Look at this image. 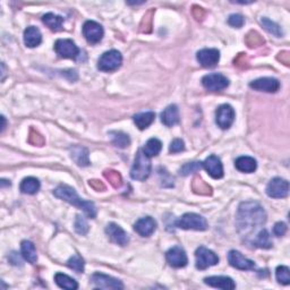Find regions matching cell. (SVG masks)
I'll list each match as a JSON object with an SVG mask.
<instances>
[{
	"label": "cell",
	"mask_w": 290,
	"mask_h": 290,
	"mask_svg": "<svg viewBox=\"0 0 290 290\" xmlns=\"http://www.w3.org/2000/svg\"><path fill=\"white\" fill-rule=\"evenodd\" d=\"M162 149V143L159 141L158 138H150L144 148H143V152L145 153L149 158H152V156H156L161 152Z\"/></svg>",
	"instance_id": "32"
},
{
	"label": "cell",
	"mask_w": 290,
	"mask_h": 290,
	"mask_svg": "<svg viewBox=\"0 0 290 290\" xmlns=\"http://www.w3.org/2000/svg\"><path fill=\"white\" fill-rule=\"evenodd\" d=\"M105 233H107L108 237L110 238L111 241L120 245V246H125V245L128 244L129 237L127 233L121 227H119L118 224L114 222L109 223L107 228H105Z\"/></svg>",
	"instance_id": "17"
},
{
	"label": "cell",
	"mask_w": 290,
	"mask_h": 290,
	"mask_svg": "<svg viewBox=\"0 0 290 290\" xmlns=\"http://www.w3.org/2000/svg\"><path fill=\"white\" fill-rule=\"evenodd\" d=\"M156 229L155 220L151 217L141 218L134 224V230L142 237H150Z\"/></svg>",
	"instance_id": "19"
},
{
	"label": "cell",
	"mask_w": 290,
	"mask_h": 290,
	"mask_svg": "<svg viewBox=\"0 0 290 290\" xmlns=\"http://www.w3.org/2000/svg\"><path fill=\"white\" fill-rule=\"evenodd\" d=\"M103 175L105 177V179L109 180V183H110L115 188H118V187L121 186L122 178L120 173L118 171H116V170H105Z\"/></svg>",
	"instance_id": "38"
},
{
	"label": "cell",
	"mask_w": 290,
	"mask_h": 290,
	"mask_svg": "<svg viewBox=\"0 0 290 290\" xmlns=\"http://www.w3.org/2000/svg\"><path fill=\"white\" fill-rule=\"evenodd\" d=\"M83 34L88 43L97 44L100 42L103 37L104 31L100 24L94 22V20H87L83 25Z\"/></svg>",
	"instance_id": "11"
},
{
	"label": "cell",
	"mask_w": 290,
	"mask_h": 290,
	"mask_svg": "<svg viewBox=\"0 0 290 290\" xmlns=\"http://www.w3.org/2000/svg\"><path fill=\"white\" fill-rule=\"evenodd\" d=\"M29 142L31 144L35 145V146H42L44 145V138L43 136L40 134V133H37L36 131H34V129H31L30 132V135H29Z\"/></svg>",
	"instance_id": "41"
},
{
	"label": "cell",
	"mask_w": 290,
	"mask_h": 290,
	"mask_svg": "<svg viewBox=\"0 0 290 290\" xmlns=\"http://www.w3.org/2000/svg\"><path fill=\"white\" fill-rule=\"evenodd\" d=\"M54 281L59 286L60 288L68 289V290H75L78 288V284L74 280L73 278L68 277L67 274L64 273H56L54 275Z\"/></svg>",
	"instance_id": "30"
},
{
	"label": "cell",
	"mask_w": 290,
	"mask_h": 290,
	"mask_svg": "<svg viewBox=\"0 0 290 290\" xmlns=\"http://www.w3.org/2000/svg\"><path fill=\"white\" fill-rule=\"evenodd\" d=\"M20 250H22V255L27 262L34 264L37 261V254L35 246L32 241L30 240H23L22 245H20Z\"/></svg>",
	"instance_id": "26"
},
{
	"label": "cell",
	"mask_w": 290,
	"mask_h": 290,
	"mask_svg": "<svg viewBox=\"0 0 290 290\" xmlns=\"http://www.w3.org/2000/svg\"><path fill=\"white\" fill-rule=\"evenodd\" d=\"M134 122L137 127L143 131V129L148 128L150 125H152V122L155 119V114L153 111H146V112H139V114L134 116Z\"/></svg>",
	"instance_id": "25"
},
{
	"label": "cell",
	"mask_w": 290,
	"mask_h": 290,
	"mask_svg": "<svg viewBox=\"0 0 290 290\" xmlns=\"http://www.w3.org/2000/svg\"><path fill=\"white\" fill-rule=\"evenodd\" d=\"M235 110L230 104H222L218 108L216 114V121L222 129H228L234 124Z\"/></svg>",
	"instance_id": "12"
},
{
	"label": "cell",
	"mask_w": 290,
	"mask_h": 290,
	"mask_svg": "<svg viewBox=\"0 0 290 290\" xmlns=\"http://www.w3.org/2000/svg\"><path fill=\"white\" fill-rule=\"evenodd\" d=\"M202 84L206 90L211 92H219L228 87L229 80H228L226 76H223L222 74L213 73L205 75V76L202 78Z\"/></svg>",
	"instance_id": "8"
},
{
	"label": "cell",
	"mask_w": 290,
	"mask_h": 290,
	"mask_svg": "<svg viewBox=\"0 0 290 290\" xmlns=\"http://www.w3.org/2000/svg\"><path fill=\"white\" fill-rule=\"evenodd\" d=\"M75 230H76L77 234L82 235V236H84V235L87 234L88 224L84 217L82 216L76 217V221H75Z\"/></svg>",
	"instance_id": "40"
},
{
	"label": "cell",
	"mask_w": 290,
	"mask_h": 290,
	"mask_svg": "<svg viewBox=\"0 0 290 290\" xmlns=\"http://www.w3.org/2000/svg\"><path fill=\"white\" fill-rule=\"evenodd\" d=\"M166 258L169 265H171L172 268H184L188 263L186 252L179 246H173L172 248H170L167 252Z\"/></svg>",
	"instance_id": "14"
},
{
	"label": "cell",
	"mask_w": 290,
	"mask_h": 290,
	"mask_svg": "<svg viewBox=\"0 0 290 290\" xmlns=\"http://www.w3.org/2000/svg\"><path fill=\"white\" fill-rule=\"evenodd\" d=\"M176 227L185 230H206L209 224L204 217L196 213H185L175 222Z\"/></svg>",
	"instance_id": "4"
},
{
	"label": "cell",
	"mask_w": 290,
	"mask_h": 290,
	"mask_svg": "<svg viewBox=\"0 0 290 290\" xmlns=\"http://www.w3.org/2000/svg\"><path fill=\"white\" fill-rule=\"evenodd\" d=\"M250 86L255 91L268 92V93H275L280 90V82L277 78L272 77H261L251 82Z\"/></svg>",
	"instance_id": "13"
},
{
	"label": "cell",
	"mask_w": 290,
	"mask_h": 290,
	"mask_svg": "<svg viewBox=\"0 0 290 290\" xmlns=\"http://www.w3.org/2000/svg\"><path fill=\"white\" fill-rule=\"evenodd\" d=\"M267 222V212L257 202H244L238 207L236 224L240 235L248 236Z\"/></svg>",
	"instance_id": "1"
},
{
	"label": "cell",
	"mask_w": 290,
	"mask_h": 290,
	"mask_svg": "<svg viewBox=\"0 0 290 290\" xmlns=\"http://www.w3.org/2000/svg\"><path fill=\"white\" fill-rule=\"evenodd\" d=\"M197 61L205 68L216 67L220 60V52L218 49H202L196 54Z\"/></svg>",
	"instance_id": "15"
},
{
	"label": "cell",
	"mask_w": 290,
	"mask_h": 290,
	"mask_svg": "<svg viewBox=\"0 0 290 290\" xmlns=\"http://www.w3.org/2000/svg\"><path fill=\"white\" fill-rule=\"evenodd\" d=\"M275 277H277V281L281 285H289L290 284V272L289 268L285 267V265H280L275 270Z\"/></svg>",
	"instance_id": "36"
},
{
	"label": "cell",
	"mask_w": 290,
	"mask_h": 290,
	"mask_svg": "<svg viewBox=\"0 0 290 290\" xmlns=\"http://www.w3.org/2000/svg\"><path fill=\"white\" fill-rule=\"evenodd\" d=\"M253 245L255 247L258 248H264V250H269L273 246V243H272L270 234L268 233L267 229L260 230V233L256 235V238L253 240Z\"/></svg>",
	"instance_id": "29"
},
{
	"label": "cell",
	"mask_w": 290,
	"mask_h": 290,
	"mask_svg": "<svg viewBox=\"0 0 290 290\" xmlns=\"http://www.w3.org/2000/svg\"><path fill=\"white\" fill-rule=\"evenodd\" d=\"M287 224L285 222H277L273 227V234L277 237H282L285 236L286 233H287Z\"/></svg>",
	"instance_id": "44"
},
{
	"label": "cell",
	"mask_w": 290,
	"mask_h": 290,
	"mask_svg": "<svg viewBox=\"0 0 290 290\" xmlns=\"http://www.w3.org/2000/svg\"><path fill=\"white\" fill-rule=\"evenodd\" d=\"M1 67H2V81H3V78H5V65L1 64Z\"/></svg>",
	"instance_id": "49"
},
{
	"label": "cell",
	"mask_w": 290,
	"mask_h": 290,
	"mask_svg": "<svg viewBox=\"0 0 290 290\" xmlns=\"http://www.w3.org/2000/svg\"><path fill=\"white\" fill-rule=\"evenodd\" d=\"M67 265L69 267L71 270L76 271L77 273H82L84 271V260L82 258L80 255H73L69 260L67 262Z\"/></svg>",
	"instance_id": "39"
},
{
	"label": "cell",
	"mask_w": 290,
	"mask_h": 290,
	"mask_svg": "<svg viewBox=\"0 0 290 290\" xmlns=\"http://www.w3.org/2000/svg\"><path fill=\"white\" fill-rule=\"evenodd\" d=\"M185 150V143L183 139L176 138L171 142V144L169 146V151L171 153H179Z\"/></svg>",
	"instance_id": "43"
},
{
	"label": "cell",
	"mask_w": 290,
	"mask_h": 290,
	"mask_svg": "<svg viewBox=\"0 0 290 290\" xmlns=\"http://www.w3.org/2000/svg\"><path fill=\"white\" fill-rule=\"evenodd\" d=\"M53 194L58 199L66 201V202L71 204V205L77 206L78 209L83 210L85 214H86L88 218H91V219H94V218L97 217V207H95L94 203L81 199L73 187L67 185H60L53 190Z\"/></svg>",
	"instance_id": "2"
},
{
	"label": "cell",
	"mask_w": 290,
	"mask_h": 290,
	"mask_svg": "<svg viewBox=\"0 0 290 290\" xmlns=\"http://www.w3.org/2000/svg\"><path fill=\"white\" fill-rule=\"evenodd\" d=\"M203 168L214 179H220L223 177V166L217 155L212 154L206 158L205 161L203 162Z\"/></svg>",
	"instance_id": "18"
},
{
	"label": "cell",
	"mask_w": 290,
	"mask_h": 290,
	"mask_svg": "<svg viewBox=\"0 0 290 290\" xmlns=\"http://www.w3.org/2000/svg\"><path fill=\"white\" fill-rule=\"evenodd\" d=\"M267 194L273 199H284L289 194V183L282 178H273L267 186Z\"/></svg>",
	"instance_id": "10"
},
{
	"label": "cell",
	"mask_w": 290,
	"mask_h": 290,
	"mask_svg": "<svg viewBox=\"0 0 290 290\" xmlns=\"http://www.w3.org/2000/svg\"><path fill=\"white\" fill-rule=\"evenodd\" d=\"M151 160L143 152V150H138L137 154L135 156L134 165H133L131 170L132 178L138 180V182L148 179L150 173H151Z\"/></svg>",
	"instance_id": "3"
},
{
	"label": "cell",
	"mask_w": 290,
	"mask_h": 290,
	"mask_svg": "<svg viewBox=\"0 0 290 290\" xmlns=\"http://www.w3.org/2000/svg\"><path fill=\"white\" fill-rule=\"evenodd\" d=\"M109 135L111 136V142L115 146L119 149H125L131 144V138L127 134L122 132H110Z\"/></svg>",
	"instance_id": "31"
},
{
	"label": "cell",
	"mask_w": 290,
	"mask_h": 290,
	"mask_svg": "<svg viewBox=\"0 0 290 290\" xmlns=\"http://www.w3.org/2000/svg\"><path fill=\"white\" fill-rule=\"evenodd\" d=\"M20 192L24 194H36L40 189V182L34 177H27V178L23 179V182L20 183Z\"/></svg>",
	"instance_id": "28"
},
{
	"label": "cell",
	"mask_w": 290,
	"mask_h": 290,
	"mask_svg": "<svg viewBox=\"0 0 290 290\" xmlns=\"http://www.w3.org/2000/svg\"><path fill=\"white\" fill-rule=\"evenodd\" d=\"M261 24L263 25L264 29L267 30L269 33L273 34L274 36H277V37L284 36V31H282L280 25H278V24L273 22V20L269 19L268 17H262Z\"/></svg>",
	"instance_id": "33"
},
{
	"label": "cell",
	"mask_w": 290,
	"mask_h": 290,
	"mask_svg": "<svg viewBox=\"0 0 290 290\" xmlns=\"http://www.w3.org/2000/svg\"><path fill=\"white\" fill-rule=\"evenodd\" d=\"M245 42L250 48H255L260 47L264 44V39L261 36L260 33L255 32V31H251L250 33L246 35V39H245Z\"/></svg>",
	"instance_id": "35"
},
{
	"label": "cell",
	"mask_w": 290,
	"mask_h": 290,
	"mask_svg": "<svg viewBox=\"0 0 290 290\" xmlns=\"http://www.w3.org/2000/svg\"><path fill=\"white\" fill-rule=\"evenodd\" d=\"M235 167H236V169L239 170L240 172L251 173L256 170L257 162L256 160L252 158V156H239V158L235 161Z\"/></svg>",
	"instance_id": "24"
},
{
	"label": "cell",
	"mask_w": 290,
	"mask_h": 290,
	"mask_svg": "<svg viewBox=\"0 0 290 290\" xmlns=\"http://www.w3.org/2000/svg\"><path fill=\"white\" fill-rule=\"evenodd\" d=\"M42 20L51 31L58 32V31L63 30L64 18L61 16L54 15V14H52V13H48V14H46V15H43Z\"/></svg>",
	"instance_id": "27"
},
{
	"label": "cell",
	"mask_w": 290,
	"mask_h": 290,
	"mask_svg": "<svg viewBox=\"0 0 290 290\" xmlns=\"http://www.w3.org/2000/svg\"><path fill=\"white\" fill-rule=\"evenodd\" d=\"M90 186L92 187V188L98 190V192H103V190L105 189V186L104 184L100 182V180H97V179H93V180H90Z\"/></svg>",
	"instance_id": "45"
},
{
	"label": "cell",
	"mask_w": 290,
	"mask_h": 290,
	"mask_svg": "<svg viewBox=\"0 0 290 290\" xmlns=\"http://www.w3.org/2000/svg\"><path fill=\"white\" fill-rule=\"evenodd\" d=\"M204 282L207 286L213 288H219L224 290H233L236 288V284L233 279L229 277H209L204 279Z\"/></svg>",
	"instance_id": "20"
},
{
	"label": "cell",
	"mask_w": 290,
	"mask_h": 290,
	"mask_svg": "<svg viewBox=\"0 0 290 290\" xmlns=\"http://www.w3.org/2000/svg\"><path fill=\"white\" fill-rule=\"evenodd\" d=\"M228 23H229V25H231L233 27L240 29V27L244 25L245 19L243 16L239 15V14H233V15H230L229 18H228Z\"/></svg>",
	"instance_id": "42"
},
{
	"label": "cell",
	"mask_w": 290,
	"mask_h": 290,
	"mask_svg": "<svg viewBox=\"0 0 290 290\" xmlns=\"http://www.w3.org/2000/svg\"><path fill=\"white\" fill-rule=\"evenodd\" d=\"M196 257V268L199 270H205V269L217 265L219 262L218 255L211 250H207L206 247L201 246L195 252Z\"/></svg>",
	"instance_id": "6"
},
{
	"label": "cell",
	"mask_w": 290,
	"mask_h": 290,
	"mask_svg": "<svg viewBox=\"0 0 290 290\" xmlns=\"http://www.w3.org/2000/svg\"><path fill=\"white\" fill-rule=\"evenodd\" d=\"M6 185H8V186H10V182H8V180H5V179H2L1 180V187L3 188V187H5Z\"/></svg>",
	"instance_id": "47"
},
{
	"label": "cell",
	"mask_w": 290,
	"mask_h": 290,
	"mask_svg": "<svg viewBox=\"0 0 290 290\" xmlns=\"http://www.w3.org/2000/svg\"><path fill=\"white\" fill-rule=\"evenodd\" d=\"M161 121L168 127L175 126L179 122V110L176 104H170L161 114Z\"/></svg>",
	"instance_id": "22"
},
{
	"label": "cell",
	"mask_w": 290,
	"mask_h": 290,
	"mask_svg": "<svg viewBox=\"0 0 290 290\" xmlns=\"http://www.w3.org/2000/svg\"><path fill=\"white\" fill-rule=\"evenodd\" d=\"M1 120H2V126H1V132H3V129L6 127V119L3 116H1Z\"/></svg>",
	"instance_id": "48"
},
{
	"label": "cell",
	"mask_w": 290,
	"mask_h": 290,
	"mask_svg": "<svg viewBox=\"0 0 290 290\" xmlns=\"http://www.w3.org/2000/svg\"><path fill=\"white\" fill-rule=\"evenodd\" d=\"M91 281L97 288L101 289H122L124 285L119 279H116L110 275L97 272L91 277Z\"/></svg>",
	"instance_id": "9"
},
{
	"label": "cell",
	"mask_w": 290,
	"mask_h": 290,
	"mask_svg": "<svg viewBox=\"0 0 290 290\" xmlns=\"http://www.w3.org/2000/svg\"><path fill=\"white\" fill-rule=\"evenodd\" d=\"M228 261L231 267L238 269V270H254L255 263L252 260H248L243 254L238 251H230L228 254Z\"/></svg>",
	"instance_id": "16"
},
{
	"label": "cell",
	"mask_w": 290,
	"mask_h": 290,
	"mask_svg": "<svg viewBox=\"0 0 290 290\" xmlns=\"http://www.w3.org/2000/svg\"><path fill=\"white\" fill-rule=\"evenodd\" d=\"M24 42L26 47L35 48L42 42V34L35 26H29L24 31Z\"/></svg>",
	"instance_id": "21"
},
{
	"label": "cell",
	"mask_w": 290,
	"mask_h": 290,
	"mask_svg": "<svg viewBox=\"0 0 290 290\" xmlns=\"http://www.w3.org/2000/svg\"><path fill=\"white\" fill-rule=\"evenodd\" d=\"M70 156L74 160L75 163L80 167H87L90 165V159H88V151L84 146L75 145L70 149Z\"/></svg>",
	"instance_id": "23"
},
{
	"label": "cell",
	"mask_w": 290,
	"mask_h": 290,
	"mask_svg": "<svg viewBox=\"0 0 290 290\" xmlns=\"http://www.w3.org/2000/svg\"><path fill=\"white\" fill-rule=\"evenodd\" d=\"M54 50L57 54L61 58H67V59H74L80 54V49L75 44L74 41L69 39H59L54 43Z\"/></svg>",
	"instance_id": "7"
},
{
	"label": "cell",
	"mask_w": 290,
	"mask_h": 290,
	"mask_svg": "<svg viewBox=\"0 0 290 290\" xmlns=\"http://www.w3.org/2000/svg\"><path fill=\"white\" fill-rule=\"evenodd\" d=\"M192 188L196 194H201V195H211L212 194V188L202 178L197 176L193 179Z\"/></svg>",
	"instance_id": "34"
},
{
	"label": "cell",
	"mask_w": 290,
	"mask_h": 290,
	"mask_svg": "<svg viewBox=\"0 0 290 290\" xmlns=\"http://www.w3.org/2000/svg\"><path fill=\"white\" fill-rule=\"evenodd\" d=\"M202 168H203V162H199V161L188 162L186 163V165H184L182 168L179 169V173L182 176H188L190 173L197 172Z\"/></svg>",
	"instance_id": "37"
},
{
	"label": "cell",
	"mask_w": 290,
	"mask_h": 290,
	"mask_svg": "<svg viewBox=\"0 0 290 290\" xmlns=\"http://www.w3.org/2000/svg\"><path fill=\"white\" fill-rule=\"evenodd\" d=\"M278 60L282 61V63H284L286 66H289V52H288V51H284V52L279 53Z\"/></svg>",
	"instance_id": "46"
},
{
	"label": "cell",
	"mask_w": 290,
	"mask_h": 290,
	"mask_svg": "<svg viewBox=\"0 0 290 290\" xmlns=\"http://www.w3.org/2000/svg\"><path fill=\"white\" fill-rule=\"evenodd\" d=\"M122 64V56L117 50L104 52L98 60V68L102 71L117 70Z\"/></svg>",
	"instance_id": "5"
}]
</instances>
